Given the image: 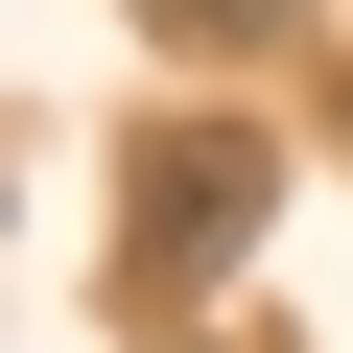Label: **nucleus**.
<instances>
[{
	"instance_id": "f257e3e1",
	"label": "nucleus",
	"mask_w": 353,
	"mask_h": 353,
	"mask_svg": "<svg viewBox=\"0 0 353 353\" xmlns=\"http://www.w3.org/2000/svg\"><path fill=\"white\" fill-rule=\"evenodd\" d=\"M259 212H283L259 118H141V165H118V306H212L259 259Z\"/></svg>"
},
{
	"instance_id": "f03ea898",
	"label": "nucleus",
	"mask_w": 353,
	"mask_h": 353,
	"mask_svg": "<svg viewBox=\"0 0 353 353\" xmlns=\"http://www.w3.org/2000/svg\"><path fill=\"white\" fill-rule=\"evenodd\" d=\"M118 24H165V48H212V71H236V48H306V0H118Z\"/></svg>"
},
{
	"instance_id": "7ed1b4c3",
	"label": "nucleus",
	"mask_w": 353,
	"mask_h": 353,
	"mask_svg": "<svg viewBox=\"0 0 353 353\" xmlns=\"http://www.w3.org/2000/svg\"><path fill=\"white\" fill-rule=\"evenodd\" d=\"M330 141H353V48H330Z\"/></svg>"
}]
</instances>
